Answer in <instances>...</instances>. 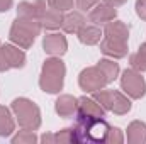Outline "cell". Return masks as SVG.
I'll use <instances>...</instances> for the list:
<instances>
[{
  "label": "cell",
  "mask_w": 146,
  "mask_h": 144,
  "mask_svg": "<svg viewBox=\"0 0 146 144\" xmlns=\"http://www.w3.org/2000/svg\"><path fill=\"white\" fill-rule=\"evenodd\" d=\"M39 29H41V24L37 19L19 17L10 29V39L15 44H19L21 48L27 49L34 42V37L39 34Z\"/></svg>",
  "instance_id": "cell-1"
},
{
  "label": "cell",
  "mask_w": 146,
  "mask_h": 144,
  "mask_svg": "<svg viewBox=\"0 0 146 144\" xmlns=\"http://www.w3.org/2000/svg\"><path fill=\"white\" fill-rule=\"evenodd\" d=\"M65 78V65L60 59H48L42 66V75L39 80V85L48 93H56L63 87Z\"/></svg>",
  "instance_id": "cell-2"
},
{
  "label": "cell",
  "mask_w": 146,
  "mask_h": 144,
  "mask_svg": "<svg viewBox=\"0 0 146 144\" xmlns=\"http://www.w3.org/2000/svg\"><path fill=\"white\" fill-rule=\"evenodd\" d=\"M12 108L17 115L19 126L29 131H36L41 126V114L36 104H33L27 98H17L12 102Z\"/></svg>",
  "instance_id": "cell-3"
},
{
  "label": "cell",
  "mask_w": 146,
  "mask_h": 144,
  "mask_svg": "<svg viewBox=\"0 0 146 144\" xmlns=\"http://www.w3.org/2000/svg\"><path fill=\"white\" fill-rule=\"evenodd\" d=\"M107 83H109V80H107L106 73L99 66L87 68L80 75V87L85 92H97V90L104 88V85H107Z\"/></svg>",
  "instance_id": "cell-4"
},
{
  "label": "cell",
  "mask_w": 146,
  "mask_h": 144,
  "mask_svg": "<svg viewBox=\"0 0 146 144\" xmlns=\"http://www.w3.org/2000/svg\"><path fill=\"white\" fill-rule=\"evenodd\" d=\"M24 61L26 56L21 49L9 44L0 48V71H5L9 68H21L24 66Z\"/></svg>",
  "instance_id": "cell-5"
},
{
  "label": "cell",
  "mask_w": 146,
  "mask_h": 144,
  "mask_svg": "<svg viewBox=\"0 0 146 144\" xmlns=\"http://www.w3.org/2000/svg\"><path fill=\"white\" fill-rule=\"evenodd\" d=\"M122 88L126 90L127 95H131L133 98H141L145 95V80L141 78L139 73H136L134 70H126L122 73Z\"/></svg>",
  "instance_id": "cell-6"
},
{
  "label": "cell",
  "mask_w": 146,
  "mask_h": 144,
  "mask_svg": "<svg viewBox=\"0 0 146 144\" xmlns=\"http://www.w3.org/2000/svg\"><path fill=\"white\" fill-rule=\"evenodd\" d=\"M39 22L48 27V29H58L61 24H63V17H61V12L53 9V7H46V2L42 3L41 7V12H39Z\"/></svg>",
  "instance_id": "cell-7"
},
{
  "label": "cell",
  "mask_w": 146,
  "mask_h": 144,
  "mask_svg": "<svg viewBox=\"0 0 146 144\" xmlns=\"http://www.w3.org/2000/svg\"><path fill=\"white\" fill-rule=\"evenodd\" d=\"M44 51L48 54L60 56L66 51V39L61 34H49L44 37Z\"/></svg>",
  "instance_id": "cell-8"
},
{
  "label": "cell",
  "mask_w": 146,
  "mask_h": 144,
  "mask_svg": "<svg viewBox=\"0 0 146 144\" xmlns=\"http://www.w3.org/2000/svg\"><path fill=\"white\" fill-rule=\"evenodd\" d=\"M76 114H82V115H90V117H104V108L100 107V104L94 98H80L78 100V108H76Z\"/></svg>",
  "instance_id": "cell-9"
},
{
  "label": "cell",
  "mask_w": 146,
  "mask_h": 144,
  "mask_svg": "<svg viewBox=\"0 0 146 144\" xmlns=\"http://www.w3.org/2000/svg\"><path fill=\"white\" fill-rule=\"evenodd\" d=\"M104 34L107 39H112V41H119V42H126L127 37H129V31L127 27L122 24V22H109Z\"/></svg>",
  "instance_id": "cell-10"
},
{
  "label": "cell",
  "mask_w": 146,
  "mask_h": 144,
  "mask_svg": "<svg viewBox=\"0 0 146 144\" xmlns=\"http://www.w3.org/2000/svg\"><path fill=\"white\" fill-rule=\"evenodd\" d=\"M76 108H78V100L70 95H63L56 100V112L61 117H72L73 114H76Z\"/></svg>",
  "instance_id": "cell-11"
},
{
  "label": "cell",
  "mask_w": 146,
  "mask_h": 144,
  "mask_svg": "<svg viewBox=\"0 0 146 144\" xmlns=\"http://www.w3.org/2000/svg\"><path fill=\"white\" fill-rule=\"evenodd\" d=\"M100 49H102L104 54H109V56H114V58H122V56H126V53H127L126 42L112 41V39H107V37L104 39Z\"/></svg>",
  "instance_id": "cell-12"
},
{
  "label": "cell",
  "mask_w": 146,
  "mask_h": 144,
  "mask_svg": "<svg viewBox=\"0 0 146 144\" xmlns=\"http://www.w3.org/2000/svg\"><path fill=\"white\" fill-rule=\"evenodd\" d=\"M127 141L131 144H145L146 143V124L134 120L127 127Z\"/></svg>",
  "instance_id": "cell-13"
},
{
  "label": "cell",
  "mask_w": 146,
  "mask_h": 144,
  "mask_svg": "<svg viewBox=\"0 0 146 144\" xmlns=\"http://www.w3.org/2000/svg\"><path fill=\"white\" fill-rule=\"evenodd\" d=\"M83 26H85V19L78 12H72L66 17H63V24H61V27L65 29V32H70V34L72 32H78Z\"/></svg>",
  "instance_id": "cell-14"
},
{
  "label": "cell",
  "mask_w": 146,
  "mask_h": 144,
  "mask_svg": "<svg viewBox=\"0 0 146 144\" xmlns=\"http://www.w3.org/2000/svg\"><path fill=\"white\" fill-rule=\"evenodd\" d=\"M115 17V10L110 5H97L90 12V19L94 22H110Z\"/></svg>",
  "instance_id": "cell-15"
},
{
  "label": "cell",
  "mask_w": 146,
  "mask_h": 144,
  "mask_svg": "<svg viewBox=\"0 0 146 144\" xmlns=\"http://www.w3.org/2000/svg\"><path fill=\"white\" fill-rule=\"evenodd\" d=\"M42 143H76L75 129H63L58 134H44L41 137Z\"/></svg>",
  "instance_id": "cell-16"
},
{
  "label": "cell",
  "mask_w": 146,
  "mask_h": 144,
  "mask_svg": "<svg viewBox=\"0 0 146 144\" xmlns=\"http://www.w3.org/2000/svg\"><path fill=\"white\" fill-rule=\"evenodd\" d=\"M110 110H112L114 114L122 115V114H126V112H129V110H131V102H129L122 93H119V92H114V90H112Z\"/></svg>",
  "instance_id": "cell-17"
},
{
  "label": "cell",
  "mask_w": 146,
  "mask_h": 144,
  "mask_svg": "<svg viewBox=\"0 0 146 144\" xmlns=\"http://www.w3.org/2000/svg\"><path fill=\"white\" fill-rule=\"evenodd\" d=\"M76 34H78L80 41L83 44H97L100 41V36H102L100 29H97V27H87V26H83Z\"/></svg>",
  "instance_id": "cell-18"
},
{
  "label": "cell",
  "mask_w": 146,
  "mask_h": 144,
  "mask_svg": "<svg viewBox=\"0 0 146 144\" xmlns=\"http://www.w3.org/2000/svg\"><path fill=\"white\" fill-rule=\"evenodd\" d=\"M14 131V120L5 107H0V136H10Z\"/></svg>",
  "instance_id": "cell-19"
},
{
  "label": "cell",
  "mask_w": 146,
  "mask_h": 144,
  "mask_svg": "<svg viewBox=\"0 0 146 144\" xmlns=\"http://www.w3.org/2000/svg\"><path fill=\"white\" fill-rule=\"evenodd\" d=\"M94 100H97L100 104V107L104 110H110V102H112V90H102L100 92H94Z\"/></svg>",
  "instance_id": "cell-20"
},
{
  "label": "cell",
  "mask_w": 146,
  "mask_h": 144,
  "mask_svg": "<svg viewBox=\"0 0 146 144\" xmlns=\"http://www.w3.org/2000/svg\"><path fill=\"white\" fill-rule=\"evenodd\" d=\"M99 68L106 73V76H107L109 81H112V80L117 76V73H119V66H117V63H114V61H107V59H102V61L99 63Z\"/></svg>",
  "instance_id": "cell-21"
},
{
  "label": "cell",
  "mask_w": 146,
  "mask_h": 144,
  "mask_svg": "<svg viewBox=\"0 0 146 144\" xmlns=\"http://www.w3.org/2000/svg\"><path fill=\"white\" fill-rule=\"evenodd\" d=\"M37 137L34 136V132L33 131H29V129H26V131H21L14 139H12V143L14 144H22V143H36Z\"/></svg>",
  "instance_id": "cell-22"
},
{
  "label": "cell",
  "mask_w": 146,
  "mask_h": 144,
  "mask_svg": "<svg viewBox=\"0 0 146 144\" xmlns=\"http://www.w3.org/2000/svg\"><path fill=\"white\" fill-rule=\"evenodd\" d=\"M131 65H133V68H136L139 71H145L146 70V56L141 51H138L136 54L131 56Z\"/></svg>",
  "instance_id": "cell-23"
},
{
  "label": "cell",
  "mask_w": 146,
  "mask_h": 144,
  "mask_svg": "<svg viewBox=\"0 0 146 144\" xmlns=\"http://www.w3.org/2000/svg\"><path fill=\"white\" fill-rule=\"evenodd\" d=\"M124 141V136H122V132H121V129H117V127H110L109 129V134H107V139H106V143H114V144H119Z\"/></svg>",
  "instance_id": "cell-24"
},
{
  "label": "cell",
  "mask_w": 146,
  "mask_h": 144,
  "mask_svg": "<svg viewBox=\"0 0 146 144\" xmlns=\"http://www.w3.org/2000/svg\"><path fill=\"white\" fill-rule=\"evenodd\" d=\"M48 3H49V7H53V9H56V10H68V9H72L73 7V0H48Z\"/></svg>",
  "instance_id": "cell-25"
},
{
  "label": "cell",
  "mask_w": 146,
  "mask_h": 144,
  "mask_svg": "<svg viewBox=\"0 0 146 144\" xmlns=\"http://www.w3.org/2000/svg\"><path fill=\"white\" fill-rule=\"evenodd\" d=\"M136 10H138V15L146 20V0H138L136 2Z\"/></svg>",
  "instance_id": "cell-26"
},
{
  "label": "cell",
  "mask_w": 146,
  "mask_h": 144,
  "mask_svg": "<svg viewBox=\"0 0 146 144\" xmlns=\"http://www.w3.org/2000/svg\"><path fill=\"white\" fill-rule=\"evenodd\" d=\"M95 3H97V0H76V5H78V9H82V10L92 9Z\"/></svg>",
  "instance_id": "cell-27"
},
{
  "label": "cell",
  "mask_w": 146,
  "mask_h": 144,
  "mask_svg": "<svg viewBox=\"0 0 146 144\" xmlns=\"http://www.w3.org/2000/svg\"><path fill=\"white\" fill-rule=\"evenodd\" d=\"M10 5H12V0H0V12L9 10V9H10Z\"/></svg>",
  "instance_id": "cell-28"
},
{
  "label": "cell",
  "mask_w": 146,
  "mask_h": 144,
  "mask_svg": "<svg viewBox=\"0 0 146 144\" xmlns=\"http://www.w3.org/2000/svg\"><path fill=\"white\" fill-rule=\"evenodd\" d=\"M107 5H110V7H117V5H122L126 0H104Z\"/></svg>",
  "instance_id": "cell-29"
},
{
  "label": "cell",
  "mask_w": 146,
  "mask_h": 144,
  "mask_svg": "<svg viewBox=\"0 0 146 144\" xmlns=\"http://www.w3.org/2000/svg\"><path fill=\"white\" fill-rule=\"evenodd\" d=\"M139 51H141V53H143V54L146 56V44H143V46L139 48Z\"/></svg>",
  "instance_id": "cell-30"
}]
</instances>
